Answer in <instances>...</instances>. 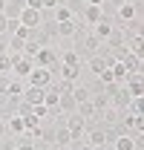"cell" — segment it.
<instances>
[{"instance_id":"obj_1","label":"cell","mask_w":144,"mask_h":150,"mask_svg":"<svg viewBox=\"0 0 144 150\" xmlns=\"http://www.w3.org/2000/svg\"><path fill=\"white\" fill-rule=\"evenodd\" d=\"M52 78H55V75L49 72L46 67H32V72L26 75V81H29L26 87H49V84H52Z\"/></svg>"},{"instance_id":"obj_2","label":"cell","mask_w":144,"mask_h":150,"mask_svg":"<svg viewBox=\"0 0 144 150\" xmlns=\"http://www.w3.org/2000/svg\"><path fill=\"white\" fill-rule=\"evenodd\" d=\"M32 67H35V61L29 55H12V78H26L32 72Z\"/></svg>"},{"instance_id":"obj_3","label":"cell","mask_w":144,"mask_h":150,"mask_svg":"<svg viewBox=\"0 0 144 150\" xmlns=\"http://www.w3.org/2000/svg\"><path fill=\"white\" fill-rule=\"evenodd\" d=\"M18 20H20V26H26V29H37V26L43 23V12H37V9H23Z\"/></svg>"},{"instance_id":"obj_4","label":"cell","mask_w":144,"mask_h":150,"mask_svg":"<svg viewBox=\"0 0 144 150\" xmlns=\"http://www.w3.org/2000/svg\"><path fill=\"white\" fill-rule=\"evenodd\" d=\"M138 6H141V3H121V6L115 9L118 23H130V20H136V18H138Z\"/></svg>"},{"instance_id":"obj_5","label":"cell","mask_w":144,"mask_h":150,"mask_svg":"<svg viewBox=\"0 0 144 150\" xmlns=\"http://www.w3.org/2000/svg\"><path fill=\"white\" fill-rule=\"evenodd\" d=\"M23 9H26V0H3V18L6 20H18Z\"/></svg>"},{"instance_id":"obj_6","label":"cell","mask_w":144,"mask_h":150,"mask_svg":"<svg viewBox=\"0 0 144 150\" xmlns=\"http://www.w3.org/2000/svg\"><path fill=\"white\" fill-rule=\"evenodd\" d=\"M20 98L26 101V104H43V87H23V93H20Z\"/></svg>"},{"instance_id":"obj_7","label":"cell","mask_w":144,"mask_h":150,"mask_svg":"<svg viewBox=\"0 0 144 150\" xmlns=\"http://www.w3.org/2000/svg\"><path fill=\"white\" fill-rule=\"evenodd\" d=\"M121 64L127 67V72H141V52H127Z\"/></svg>"},{"instance_id":"obj_8","label":"cell","mask_w":144,"mask_h":150,"mask_svg":"<svg viewBox=\"0 0 144 150\" xmlns=\"http://www.w3.org/2000/svg\"><path fill=\"white\" fill-rule=\"evenodd\" d=\"M69 142H72V133L66 127H55V150H66Z\"/></svg>"},{"instance_id":"obj_9","label":"cell","mask_w":144,"mask_h":150,"mask_svg":"<svg viewBox=\"0 0 144 150\" xmlns=\"http://www.w3.org/2000/svg\"><path fill=\"white\" fill-rule=\"evenodd\" d=\"M138 144H136V136H130V133H124V136H118L115 142H112V150H136Z\"/></svg>"},{"instance_id":"obj_10","label":"cell","mask_w":144,"mask_h":150,"mask_svg":"<svg viewBox=\"0 0 144 150\" xmlns=\"http://www.w3.org/2000/svg\"><path fill=\"white\" fill-rule=\"evenodd\" d=\"M58 75H61V81H69V84H78V75H81V67H64V64H61Z\"/></svg>"},{"instance_id":"obj_11","label":"cell","mask_w":144,"mask_h":150,"mask_svg":"<svg viewBox=\"0 0 144 150\" xmlns=\"http://www.w3.org/2000/svg\"><path fill=\"white\" fill-rule=\"evenodd\" d=\"M75 98H72L69 93H64L61 98H58V112H64V115H69V112H75Z\"/></svg>"},{"instance_id":"obj_12","label":"cell","mask_w":144,"mask_h":150,"mask_svg":"<svg viewBox=\"0 0 144 150\" xmlns=\"http://www.w3.org/2000/svg\"><path fill=\"white\" fill-rule=\"evenodd\" d=\"M101 144H107L104 142V130L101 127H92L90 136H87V147H101Z\"/></svg>"},{"instance_id":"obj_13","label":"cell","mask_w":144,"mask_h":150,"mask_svg":"<svg viewBox=\"0 0 144 150\" xmlns=\"http://www.w3.org/2000/svg\"><path fill=\"white\" fill-rule=\"evenodd\" d=\"M6 130L12 133V136H20V133L26 130V124H23L20 115H12V118H6Z\"/></svg>"},{"instance_id":"obj_14","label":"cell","mask_w":144,"mask_h":150,"mask_svg":"<svg viewBox=\"0 0 144 150\" xmlns=\"http://www.w3.org/2000/svg\"><path fill=\"white\" fill-rule=\"evenodd\" d=\"M61 64H64V67H81V58H78V52H75V49H66V52H61Z\"/></svg>"},{"instance_id":"obj_15","label":"cell","mask_w":144,"mask_h":150,"mask_svg":"<svg viewBox=\"0 0 144 150\" xmlns=\"http://www.w3.org/2000/svg\"><path fill=\"white\" fill-rule=\"evenodd\" d=\"M69 95H72V98H75V104H81V101H90V98H92V95H90V90H87L84 84H75Z\"/></svg>"},{"instance_id":"obj_16","label":"cell","mask_w":144,"mask_h":150,"mask_svg":"<svg viewBox=\"0 0 144 150\" xmlns=\"http://www.w3.org/2000/svg\"><path fill=\"white\" fill-rule=\"evenodd\" d=\"M52 20H58V23H61V20H72V12L66 9V6H58V9H55V18H52Z\"/></svg>"},{"instance_id":"obj_17","label":"cell","mask_w":144,"mask_h":150,"mask_svg":"<svg viewBox=\"0 0 144 150\" xmlns=\"http://www.w3.org/2000/svg\"><path fill=\"white\" fill-rule=\"evenodd\" d=\"M20 93H23V84H20L18 78H12V84H9V93H6V95H20Z\"/></svg>"},{"instance_id":"obj_18","label":"cell","mask_w":144,"mask_h":150,"mask_svg":"<svg viewBox=\"0 0 144 150\" xmlns=\"http://www.w3.org/2000/svg\"><path fill=\"white\" fill-rule=\"evenodd\" d=\"M9 84H12V75H0V95L9 93Z\"/></svg>"},{"instance_id":"obj_19","label":"cell","mask_w":144,"mask_h":150,"mask_svg":"<svg viewBox=\"0 0 144 150\" xmlns=\"http://www.w3.org/2000/svg\"><path fill=\"white\" fill-rule=\"evenodd\" d=\"M26 9H37V12H43V6H40V0H26Z\"/></svg>"},{"instance_id":"obj_20","label":"cell","mask_w":144,"mask_h":150,"mask_svg":"<svg viewBox=\"0 0 144 150\" xmlns=\"http://www.w3.org/2000/svg\"><path fill=\"white\" fill-rule=\"evenodd\" d=\"M40 6H43V9H55L58 3H55V0H40Z\"/></svg>"},{"instance_id":"obj_21","label":"cell","mask_w":144,"mask_h":150,"mask_svg":"<svg viewBox=\"0 0 144 150\" xmlns=\"http://www.w3.org/2000/svg\"><path fill=\"white\" fill-rule=\"evenodd\" d=\"M6 23H9V20H6L3 15H0V35H6Z\"/></svg>"},{"instance_id":"obj_22","label":"cell","mask_w":144,"mask_h":150,"mask_svg":"<svg viewBox=\"0 0 144 150\" xmlns=\"http://www.w3.org/2000/svg\"><path fill=\"white\" fill-rule=\"evenodd\" d=\"M124 3H141V0H124Z\"/></svg>"},{"instance_id":"obj_23","label":"cell","mask_w":144,"mask_h":150,"mask_svg":"<svg viewBox=\"0 0 144 150\" xmlns=\"http://www.w3.org/2000/svg\"><path fill=\"white\" fill-rule=\"evenodd\" d=\"M0 15H3V0H0Z\"/></svg>"},{"instance_id":"obj_24","label":"cell","mask_w":144,"mask_h":150,"mask_svg":"<svg viewBox=\"0 0 144 150\" xmlns=\"http://www.w3.org/2000/svg\"><path fill=\"white\" fill-rule=\"evenodd\" d=\"M52 150H55V147H52Z\"/></svg>"}]
</instances>
